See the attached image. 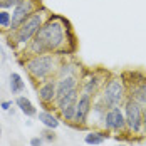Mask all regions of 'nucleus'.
<instances>
[{"mask_svg": "<svg viewBox=\"0 0 146 146\" xmlns=\"http://www.w3.org/2000/svg\"><path fill=\"white\" fill-rule=\"evenodd\" d=\"M57 82V98H62L64 94H67L69 91L77 88V76H66V77H59L56 79Z\"/></svg>", "mask_w": 146, "mask_h": 146, "instance_id": "11", "label": "nucleus"}, {"mask_svg": "<svg viewBox=\"0 0 146 146\" xmlns=\"http://www.w3.org/2000/svg\"><path fill=\"white\" fill-rule=\"evenodd\" d=\"M0 60H2V52H0Z\"/></svg>", "mask_w": 146, "mask_h": 146, "instance_id": "26", "label": "nucleus"}, {"mask_svg": "<svg viewBox=\"0 0 146 146\" xmlns=\"http://www.w3.org/2000/svg\"><path fill=\"white\" fill-rule=\"evenodd\" d=\"M56 76H57V79L59 77H66V76H77V67L72 62H64L57 67Z\"/></svg>", "mask_w": 146, "mask_h": 146, "instance_id": "18", "label": "nucleus"}, {"mask_svg": "<svg viewBox=\"0 0 146 146\" xmlns=\"http://www.w3.org/2000/svg\"><path fill=\"white\" fill-rule=\"evenodd\" d=\"M99 86H101V77L99 76H91L82 84V92H86V94L94 98L98 94V91H99Z\"/></svg>", "mask_w": 146, "mask_h": 146, "instance_id": "16", "label": "nucleus"}, {"mask_svg": "<svg viewBox=\"0 0 146 146\" xmlns=\"http://www.w3.org/2000/svg\"><path fill=\"white\" fill-rule=\"evenodd\" d=\"M9 89L12 94H22L25 89V82L19 72H12L9 76Z\"/></svg>", "mask_w": 146, "mask_h": 146, "instance_id": "14", "label": "nucleus"}, {"mask_svg": "<svg viewBox=\"0 0 146 146\" xmlns=\"http://www.w3.org/2000/svg\"><path fill=\"white\" fill-rule=\"evenodd\" d=\"M0 139H2V124H0Z\"/></svg>", "mask_w": 146, "mask_h": 146, "instance_id": "24", "label": "nucleus"}, {"mask_svg": "<svg viewBox=\"0 0 146 146\" xmlns=\"http://www.w3.org/2000/svg\"><path fill=\"white\" fill-rule=\"evenodd\" d=\"M145 146H146V138H145Z\"/></svg>", "mask_w": 146, "mask_h": 146, "instance_id": "27", "label": "nucleus"}, {"mask_svg": "<svg viewBox=\"0 0 146 146\" xmlns=\"http://www.w3.org/2000/svg\"><path fill=\"white\" fill-rule=\"evenodd\" d=\"M0 108H2L3 111H10V108H12V101H2L0 102Z\"/></svg>", "mask_w": 146, "mask_h": 146, "instance_id": "23", "label": "nucleus"}, {"mask_svg": "<svg viewBox=\"0 0 146 146\" xmlns=\"http://www.w3.org/2000/svg\"><path fill=\"white\" fill-rule=\"evenodd\" d=\"M67 42V34L62 20L57 17H49L42 24L37 35L25 47L27 56H40V54H57L62 52Z\"/></svg>", "mask_w": 146, "mask_h": 146, "instance_id": "1", "label": "nucleus"}, {"mask_svg": "<svg viewBox=\"0 0 146 146\" xmlns=\"http://www.w3.org/2000/svg\"><path fill=\"white\" fill-rule=\"evenodd\" d=\"M128 99V89L124 86V79L123 77H111L101 91V98L99 101L106 109L109 108H121L124 101Z\"/></svg>", "mask_w": 146, "mask_h": 146, "instance_id": "4", "label": "nucleus"}, {"mask_svg": "<svg viewBox=\"0 0 146 146\" xmlns=\"http://www.w3.org/2000/svg\"><path fill=\"white\" fill-rule=\"evenodd\" d=\"M106 139H108L106 131H98V129H92V131H89L88 134L84 136V143L89 145V146H99V145H102Z\"/></svg>", "mask_w": 146, "mask_h": 146, "instance_id": "15", "label": "nucleus"}, {"mask_svg": "<svg viewBox=\"0 0 146 146\" xmlns=\"http://www.w3.org/2000/svg\"><path fill=\"white\" fill-rule=\"evenodd\" d=\"M117 146H128V145H117Z\"/></svg>", "mask_w": 146, "mask_h": 146, "instance_id": "25", "label": "nucleus"}, {"mask_svg": "<svg viewBox=\"0 0 146 146\" xmlns=\"http://www.w3.org/2000/svg\"><path fill=\"white\" fill-rule=\"evenodd\" d=\"M37 2L35 0H20L14 9H12V30L14 32L15 29H19L30 15L37 10Z\"/></svg>", "mask_w": 146, "mask_h": 146, "instance_id": "7", "label": "nucleus"}, {"mask_svg": "<svg viewBox=\"0 0 146 146\" xmlns=\"http://www.w3.org/2000/svg\"><path fill=\"white\" fill-rule=\"evenodd\" d=\"M77 99H79V89L76 88L72 91H69L67 94H64L62 98H57L56 99V108H57L59 113H62L69 108H74L77 104Z\"/></svg>", "mask_w": 146, "mask_h": 146, "instance_id": "10", "label": "nucleus"}, {"mask_svg": "<svg viewBox=\"0 0 146 146\" xmlns=\"http://www.w3.org/2000/svg\"><path fill=\"white\" fill-rule=\"evenodd\" d=\"M123 111H124L126 126L129 133L133 134L143 133V106L138 101H134L133 98H128L123 104Z\"/></svg>", "mask_w": 146, "mask_h": 146, "instance_id": "5", "label": "nucleus"}, {"mask_svg": "<svg viewBox=\"0 0 146 146\" xmlns=\"http://www.w3.org/2000/svg\"><path fill=\"white\" fill-rule=\"evenodd\" d=\"M44 139L42 136H35V138H30V146H44Z\"/></svg>", "mask_w": 146, "mask_h": 146, "instance_id": "22", "label": "nucleus"}, {"mask_svg": "<svg viewBox=\"0 0 146 146\" xmlns=\"http://www.w3.org/2000/svg\"><path fill=\"white\" fill-rule=\"evenodd\" d=\"M129 98H133L134 101H138L141 106H146V82L134 84L129 89Z\"/></svg>", "mask_w": 146, "mask_h": 146, "instance_id": "17", "label": "nucleus"}, {"mask_svg": "<svg viewBox=\"0 0 146 146\" xmlns=\"http://www.w3.org/2000/svg\"><path fill=\"white\" fill-rule=\"evenodd\" d=\"M92 111V96L86 92L79 94V99L76 104V116H74V124L76 126H84L89 119V114Z\"/></svg>", "mask_w": 146, "mask_h": 146, "instance_id": "8", "label": "nucleus"}, {"mask_svg": "<svg viewBox=\"0 0 146 146\" xmlns=\"http://www.w3.org/2000/svg\"><path fill=\"white\" fill-rule=\"evenodd\" d=\"M15 106L19 108V111L24 114V116L27 117H34L37 116V108L32 104L27 96H17V99H15Z\"/></svg>", "mask_w": 146, "mask_h": 146, "instance_id": "12", "label": "nucleus"}, {"mask_svg": "<svg viewBox=\"0 0 146 146\" xmlns=\"http://www.w3.org/2000/svg\"><path fill=\"white\" fill-rule=\"evenodd\" d=\"M20 0H0V10H12Z\"/></svg>", "mask_w": 146, "mask_h": 146, "instance_id": "21", "label": "nucleus"}, {"mask_svg": "<svg viewBox=\"0 0 146 146\" xmlns=\"http://www.w3.org/2000/svg\"><path fill=\"white\" fill-rule=\"evenodd\" d=\"M40 136H42V139H44L45 143H54V141L57 139L56 129H50V128H44L42 133H40Z\"/></svg>", "mask_w": 146, "mask_h": 146, "instance_id": "20", "label": "nucleus"}, {"mask_svg": "<svg viewBox=\"0 0 146 146\" xmlns=\"http://www.w3.org/2000/svg\"><path fill=\"white\" fill-rule=\"evenodd\" d=\"M0 30L2 32L12 30V12L10 10H0Z\"/></svg>", "mask_w": 146, "mask_h": 146, "instance_id": "19", "label": "nucleus"}, {"mask_svg": "<svg viewBox=\"0 0 146 146\" xmlns=\"http://www.w3.org/2000/svg\"><path fill=\"white\" fill-rule=\"evenodd\" d=\"M37 96L42 102V106L49 108L52 104H56V99H57V82L56 79H47V81H42L40 86L37 88Z\"/></svg>", "mask_w": 146, "mask_h": 146, "instance_id": "9", "label": "nucleus"}, {"mask_svg": "<svg viewBox=\"0 0 146 146\" xmlns=\"http://www.w3.org/2000/svg\"><path fill=\"white\" fill-rule=\"evenodd\" d=\"M47 19H49V15H47V12H45L44 9H37L19 29H15L14 32H12V35H10V44L17 45L19 49H24V50H25V47H27V45L30 44V40L37 35V32L40 30L42 24H44Z\"/></svg>", "mask_w": 146, "mask_h": 146, "instance_id": "2", "label": "nucleus"}, {"mask_svg": "<svg viewBox=\"0 0 146 146\" xmlns=\"http://www.w3.org/2000/svg\"><path fill=\"white\" fill-rule=\"evenodd\" d=\"M59 62L57 54H40V56H29L25 60V69L34 81H47L57 72Z\"/></svg>", "mask_w": 146, "mask_h": 146, "instance_id": "3", "label": "nucleus"}, {"mask_svg": "<svg viewBox=\"0 0 146 146\" xmlns=\"http://www.w3.org/2000/svg\"><path fill=\"white\" fill-rule=\"evenodd\" d=\"M37 117H39V121L44 124V128H50V129H57L59 124H60V121H59V117L52 113V111H49V109H45V111H40V113H37Z\"/></svg>", "mask_w": 146, "mask_h": 146, "instance_id": "13", "label": "nucleus"}, {"mask_svg": "<svg viewBox=\"0 0 146 146\" xmlns=\"http://www.w3.org/2000/svg\"><path fill=\"white\" fill-rule=\"evenodd\" d=\"M102 128L104 131L111 133H121L124 131L126 126V117H124V111L117 106V108H109L106 109L104 117H102Z\"/></svg>", "mask_w": 146, "mask_h": 146, "instance_id": "6", "label": "nucleus"}]
</instances>
